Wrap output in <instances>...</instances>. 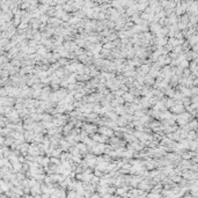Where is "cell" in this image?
Listing matches in <instances>:
<instances>
[{"mask_svg": "<svg viewBox=\"0 0 198 198\" xmlns=\"http://www.w3.org/2000/svg\"><path fill=\"white\" fill-rule=\"evenodd\" d=\"M100 131H101V133L104 134V135H111L113 134V131H111L110 129H108V128H102Z\"/></svg>", "mask_w": 198, "mask_h": 198, "instance_id": "1", "label": "cell"}, {"mask_svg": "<svg viewBox=\"0 0 198 198\" xmlns=\"http://www.w3.org/2000/svg\"><path fill=\"white\" fill-rule=\"evenodd\" d=\"M85 131H86V132H93V131H95V126H93V125H85Z\"/></svg>", "mask_w": 198, "mask_h": 198, "instance_id": "2", "label": "cell"}]
</instances>
